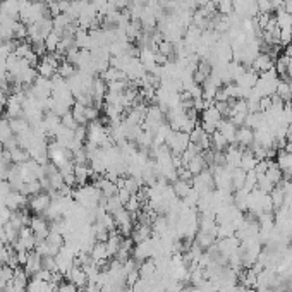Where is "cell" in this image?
<instances>
[{"instance_id":"6da1fadb","label":"cell","mask_w":292,"mask_h":292,"mask_svg":"<svg viewBox=\"0 0 292 292\" xmlns=\"http://www.w3.org/2000/svg\"><path fill=\"white\" fill-rule=\"evenodd\" d=\"M165 145L169 146V149L174 155H182L184 149L191 145L189 133H180V131L170 129L169 136H167V140H165Z\"/></svg>"},{"instance_id":"7a4b0ae2","label":"cell","mask_w":292,"mask_h":292,"mask_svg":"<svg viewBox=\"0 0 292 292\" xmlns=\"http://www.w3.org/2000/svg\"><path fill=\"white\" fill-rule=\"evenodd\" d=\"M222 119H224V116L218 112V109L213 103V105H210L208 109H204L203 112H201V127H203L208 134H211L217 131V127Z\"/></svg>"},{"instance_id":"3957f363","label":"cell","mask_w":292,"mask_h":292,"mask_svg":"<svg viewBox=\"0 0 292 292\" xmlns=\"http://www.w3.org/2000/svg\"><path fill=\"white\" fill-rule=\"evenodd\" d=\"M50 203H52L50 193H47V191H41V193H38V194H34V196L29 198V201H28V206H29V210L33 211V213L43 215L45 211L48 210Z\"/></svg>"},{"instance_id":"277c9868","label":"cell","mask_w":292,"mask_h":292,"mask_svg":"<svg viewBox=\"0 0 292 292\" xmlns=\"http://www.w3.org/2000/svg\"><path fill=\"white\" fill-rule=\"evenodd\" d=\"M54 258H55V263H57V272L62 273V275H65V273L76 265V256L72 255L71 251H67L65 248H62Z\"/></svg>"},{"instance_id":"5b68a950","label":"cell","mask_w":292,"mask_h":292,"mask_svg":"<svg viewBox=\"0 0 292 292\" xmlns=\"http://www.w3.org/2000/svg\"><path fill=\"white\" fill-rule=\"evenodd\" d=\"M189 141H191V145L196 146L200 151L210 149V146H211V143H210V134H208L206 131H204L203 127L200 126V124H198V126L189 133Z\"/></svg>"},{"instance_id":"8992f818","label":"cell","mask_w":292,"mask_h":292,"mask_svg":"<svg viewBox=\"0 0 292 292\" xmlns=\"http://www.w3.org/2000/svg\"><path fill=\"white\" fill-rule=\"evenodd\" d=\"M131 256H133L134 260H136L138 263H143L146 260H149L153 256V241L151 237L146 239V241H141V242H136L133 248V253H131Z\"/></svg>"},{"instance_id":"52a82bcc","label":"cell","mask_w":292,"mask_h":292,"mask_svg":"<svg viewBox=\"0 0 292 292\" xmlns=\"http://www.w3.org/2000/svg\"><path fill=\"white\" fill-rule=\"evenodd\" d=\"M29 227L33 229L34 235H36V241H43V239H47L48 234H50V225H48V220L43 215H34V217H31Z\"/></svg>"},{"instance_id":"ba28073f","label":"cell","mask_w":292,"mask_h":292,"mask_svg":"<svg viewBox=\"0 0 292 292\" xmlns=\"http://www.w3.org/2000/svg\"><path fill=\"white\" fill-rule=\"evenodd\" d=\"M65 279H67V282L74 284L78 289H83V291H85L86 287H88V284H89L88 275H86L85 270H83L81 266H78V265H74L67 273H65Z\"/></svg>"},{"instance_id":"9c48e42d","label":"cell","mask_w":292,"mask_h":292,"mask_svg":"<svg viewBox=\"0 0 292 292\" xmlns=\"http://www.w3.org/2000/svg\"><path fill=\"white\" fill-rule=\"evenodd\" d=\"M215 246H217L218 253H220L224 258L229 260V256H232L239 248H241V241H239L235 235H232V237H227V239H218Z\"/></svg>"},{"instance_id":"30bf717a","label":"cell","mask_w":292,"mask_h":292,"mask_svg":"<svg viewBox=\"0 0 292 292\" xmlns=\"http://www.w3.org/2000/svg\"><path fill=\"white\" fill-rule=\"evenodd\" d=\"M28 201H29V198L24 196L23 193H19V191H10L5 198V206L9 208L10 211H19V210H24Z\"/></svg>"},{"instance_id":"8fae6325","label":"cell","mask_w":292,"mask_h":292,"mask_svg":"<svg viewBox=\"0 0 292 292\" xmlns=\"http://www.w3.org/2000/svg\"><path fill=\"white\" fill-rule=\"evenodd\" d=\"M273 65H275V60H273V58L270 57L266 52H262V54L256 55V58L253 60L251 69L255 72H258V74H263V72H266V71H270V69H273Z\"/></svg>"},{"instance_id":"7c38bea8","label":"cell","mask_w":292,"mask_h":292,"mask_svg":"<svg viewBox=\"0 0 292 292\" xmlns=\"http://www.w3.org/2000/svg\"><path fill=\"white\" fill-rule=\"evenodd\" d=\"M258 78H260L258 72H255L251 67H248L234 83L237 86H241L242 89H253L256 86V83H258Z\"/></svg>"},{"instance_id":"4fadbf2b","label":"cell","mask_w":292,"mask_h":292,"mask_svg":"<svg viewBox=\"0 0 292 292\" xmlns=\"http://www.w3.org/2000/svg\"><path fill=\"white\" fill-rule=\"evenodd\" d=\"M253 143H255V131L249 129V127L242 126L237 129V133H235V141L234 145H237L239 148H249Z\"/></svg>"},{"instance_id":"5bb4252c","label":"cell","mask_w":292,"mask_h":292,"mask_svg":"<svg viewBox=\"0 0 292 292\" xmlns=\"http://www.w3.org/2000/svg\"><path fill=\"white\" fill-rule=\"evenodd\" d=\"M41 256L38 255L36 251H29L28 253V260H26V263L23 265V268H24V272L28 273V277H34L38 272L41 270Z\"/></svg>"},{"instance_id":"9a60e30c","label":"cell","mask_w":292,"mask_h":292,"mask_svg":"<svg viewBox=\"0 0 292 292\" xmlns=\"http://www.w3.org/2000/svg\"><path fill=\"white\" fill-rule=\"evenodd\" d=\"M237 129H239V127L235 126V124L232 122L231 119H222L220 124H218V127H217V131L225 138V140L229 141V145H234L235 133H237Z\"/></svg>"},{"instance_id":"2e32d148","label":"cell","mask_w":292,"mask_h":292,"mask_svg":"<svg viewBox=\"0 0 292 292\" xmlns=\"http://www.w3.org/2000/svg\"><path fill=\"white\" fill-rule=\"evenodd\" d=\"M89 256H91L93 262H95L96 265H98L100 268H102V266L107 263V260L110 258V256H109V251H107V244H105V242L96 241L95 246H93V249H91V253H89Z\"/></svg>"},{"instance_id":"e0dca14e","label":"cell","mask_w":292,"mask_h":292,"mask_svg":"<svg viewBox=\"0 0 292 292\" xmlns=\"http://www.w3.org/2000/svg\"><path fill=\"white\" fill-rule=\"evenodd\" d=\"M95 186L98 187L100 193H102L105 198H112V196H116V194L119 193V187H117V184L114 182V180L107 179L105 175H102L100 179H96Z\"/></svg>"},{"instance_id":"ac0fdd59","label":"cell","mask_w":292,"mask_h":292,"mask_svg":"<svg viewBox=\"0 0 292 292\" xmlns=\"http://www.w3.org/2000/svg\"><path fill=\"white\" fill-rule=\"evenodd\" d=\"M151 237V225H146V224H134L133 227V232H131V239H133V242L136 244V242H141V241H146V239Z\"/></svg>"},{"instance_id":"d6986e66","label":"cell","mask_w":292,"mask_h":292,"mask_svg":"<svg viewBox=\"0 0 292 292\" xmlns=\"http://www.w3.org/2000/svg\"><path fill=\"white\" fill-rule=\"evenodd\" d=\"M74 175H76V184L83 186V184H86L91 179L93 170L88 163H78V165H74Z\"/></svg>"},{"instance_id":"ffe728a7","label":"cell","mask_w":292,"mask_h":292,"mask_svg":"<svg viewBox=\"0 0 292 292\" xmlns=\"http://www.w3.org/2000/svg\"><path fill=\"white\" fill-rule=\"evenodd\" d=\"M186 167H187V170H189L193 175H198V174H201L204 169H206V160H204V156H203V151H200L198 155H194L193 158L189 160V162L186 163Z\"/></svg>"},{"instance_id":"44dd1931","label":"cell","mask_w":292,"mask_h":292,"mask_svg":"<svg viewBox=\"0 0 292 292\" xmlns=\"http://www.w3.org/2000/svg\"><path fill=\"white\" fill-rule=\"evenodd\" d=\"M260 160L255 156V153L251 151V148H244L242 149V155H241V163H239V167H241L242 170H246V172H249V170H255L256 163H258Z\"/></svg>"},{"instance_id":"7402d4cb","label":"cell","mask_w":292,"mask_h":292,"mask_svg":"<svg viewBox=\"0 0 292 292\" xmlns=\"http://www.w3.org/2000/svg\"><path fill=\"white\" fill-rule=\"evenodd\" d=\"M0 12L12 19L19 17V0H0Z\"/></svg>"},{"instance_id":"603a6c76","label":"cell","mask_w":292,"mask_h":292,"mask_svg":"<svg viewBox=\"0 0 292 292\" xmlns=\"http://www.w3.org/2000/svg\"><path fill=\"white\" fill-rule=\"evenodd\" d=\"M248 194L249 191H246L244 187L239 191H234V200H232V204H234L237 210H241L242 213L248 211Z\"/></svg>"},{"instance_id":"cb8c5ba5","label":"cell","mask_w":292,"mask_h":292,"mask_svg":"<svg viewBox=\"0 0 292 292\" xmlns=\"http://www.w3.org/2000/svg\"><path fill=\"white\" fill-rule=\"evenodd\" d=\"M196 242L194 244L196 246H200L203 251H206V249H210L211 246L217 242V237L215 235H211V234H206V232H201V231H198V234H196Z\"/></svg>"},{"instance_id":"d4e9b609","label":"cell","mask_w":292,"mask_h":292,"mask_svg":"<svg viewBox=\"0 0 292 292\" xmlns=\"http://www.w3.org/2000/svg\"><path fill=\"white\" fill-rule=\"evenodd\" d=\"M172 189H174V193H175V196L179 198V200H184V198H186L187 194L191 193V189H193V186H191L189 180L177 179L175 182L172 184Z\"/></svg>"},{"instance_id":"484cf974","label":"cell","mask_w":292,"mask_h":292,"mask_svg":"<svg viewBox=\"0 0 292 292\" xmlns=\"http://www.w3.org/2000/svg\"><path fill=\"white\" fill-rule=\"evenodd\" d=\"M265 175L268 177V179L272 180V182L275 184V186H279V184L284 180V172H282V169H280V167L277 165L275 162H272V160H270L268 170H266Z\"/></svg>"},{"instance_id":"4316f807","label":"cell","mask_w":292,"mask_h":292,"mask_svg":"<svg viewBox=\"0 0 292 292\" xmlns=\"http://www.w3.org/2000/svg\"><path fill=\"white\" fill-rule=\"evenodd\" d=\"M12 279H14V268L5 265H0V287L5 289V287L12 286Z\"/></svg>"},{"instance_id":"83f0119b","label":"cell","mask_w":292,"mask_h":292,"mask_svg":"<svg viewBox=\"0 0 292 292\" xmlns=\"http://www.w3.org/2000/svg\"><path fill=\"white\" fill-rule=\"evenodd\" d=\"M10 151V162L12 163H24V162H28V160H31V156H29V153H28V149L26 148H23V146H16L14 149H9Z\"/></svg>"},{"instance_id":"f1b7e54d","label":"cell","mask_w":292,"mask_h":292,"mask_svg":"<svg viewBox=\"0 0 292 292\" xmlns=\"http://www.w3.org/2000/svg\"><path fill=\"white\" fill-rule=\"evenodd\" d=\"M246 170H242L241 167H237V169L232 170L231 177H232V187H234V191H239L244 187V182H246Z\"/></svg>"},{"instance_id":"f546056e","label":"cell","mask_w":292,"mask_h":292,"mask_svg":"<svg viewBox=\"0 0 292 292\" xmlns=\"http://www.w3.org/2000/svg\"><path fill=\"white\" fill-rule=\"evenodd\" d=\"M270 198H272V203H273V208L275 210H279L280 206H284V201H286V191H284V187L280 186H275L272 189V193H270Z\"/></svg>"},{"instance_id":"4dcf8cb0","label":"cell","mask_w":292,"mask_h":292,"mask_svg":"<svg viewBox=\"0 0 292 292\" xmlns=\"http://www.w3.org/2000/svg\"><path fill=\"white\" fill-rule=\"evenodd\" d=\"M71 114H72V117H74L76 122H78L79 126H85V124L88 122V120H86V105H83V103L76 102L71 109Z\"/></svg>"},{"instance_id":"1f68e13d","label":"cell","mask_w":292,"mask_h":292,"mask_svg":"<svg viewBox=\"0 0 292 292\" xmlns=\"http://www.w3.org/2000/svg\"><path fill=\"white\" fill-rule=\"evenodd\" d=\"M9 122H10V129H12V133L16 134V136L31 127L29 122H28L24 117H14V119H9Z\"/></svg>"},{"instance_id":"d6a6232c","label":"cell","mask_w":292,"mask_h":292,"mask_svg":"<svg viewBox=\"0 0 292 292\" xmlns=\"http://www.w3.org/2000/svg\"><path fill=\"white\" fill-rule=\"evenodd\" d=\"M210 143H211V146H213L215 151H225L227 146H229V141L225 140L218 131H215V133L210 134Z\"/></svg>"},{"instance_id":"836d02e7","label":"cell","mask_w":292,"mask_h":292,"mask_svg":"<svg viewBox=\"0 0 292 292\" xmlns=\"http://www.w3.org/2000/svg\"><path fill=\"white\" fill-rule=\"evenodd\" d=\"M16 136V134L12 133V129H10V122H9V117L7 119H0V143H7L9 140H12V138Z\"/></svg>"},{"instance_id":"e575fe53","label":"cell","mask_w":292,"mask_h":292,"mask_svg":"<svg viewBox=\"0 0 292 292\" xmlns=\"http://www.w3.org/2000/svg\"><path fill=\"white\" fill-rule=\"evenodd\" d=\"M60 40H62V36L57 33V31H52V33L48 34L47 38H45V47H47V52H48V54H55V52H57Z\"/></svg>"},{"instance_id":"d590c367","label":"cell","mask_w":292,"mask_h":292,"mask_svg":"<svg viewBox=\"0 0 292 292\" xmlns=\"http://www.w3.org/2000/svg\"><path fill=\"white\" fill-rule=\"evenodd\" d=\"M275 95L279 96V98L284 100V103L291 102V88H289V81H286V79H280L279 85H277V91Z\"/></svg>"},{"instance_id":"8d00e7d4","label":"cell","mask_w":292,"mask_h":292,"mask_svg":"<svg viewBox=\"0 0 292 292\" xmlns=\"http://www.w3.org/2000/svg\"><path fill=\"white\" fill-rule=\"evenodd\" d=\"M76 65H72V64H69L67 60H62L60 62V65H58V69H57V74L60 76V78H64V79H69L71 76H74L76 74Z\"/></svg>"},{"instance_id":"74e56055","label":"cell","mask_w":292,"mask_h":292,"mask_svg":"<svg viewBox=\"0 0 292 292\" xmlns=\"http://www.w3.org/2000/svg\"><path fill=\"white\" fill-rule=\"evenodd\" d=\"M21 193H23L24 196H28V198L34 196V194H38V193H41L40 180H31V182H26L23 186V189H21Z\"/></svg>"},{"instance_id":"f35d334b","label":"cell","mask_w":292,"mask_h":292,"mask_svg":"<svg viewBox=\"0 0 292 292\" xmlns=\"http://www.w3.org/2000/svg\"><path fill=\"white\" fill-rule=\"evenodd\" d=\"M256 187H258L260 191H263V193L270 194L273 187H275V184H273L265 174H262V175H258V184H256Z\"/></svg>"},{"instance_id":"ab89813d","label":"cell","mask_w":292,"mask_h":292,"mask_svg":"<svg viewBox=\"0 0 292 292\" xmlns=\"http://www.w3.org/2000/svg\"><path fill=\"white\" fill-rule=\"evenodd\" d=\"M156 52L165 55L167 58H170L174 55V43H170V41H167V40H162L158 43V47H156Z\"/></svg>"},{"instance_id":"60d3db41","label":"cell","mask_w":292,"mask_h":292,"mask_svg":"<svg viewBox=\"0 0 292 292\" xmlns=\"http://www.w3.org/2000/svg\"><path fill=\"white\" fill-rule=\"evenodd\" d=\"M217 12L222 16H229V14L234 12V7H232V0H220L217 3Z\"/></svg>"},{"instance_id":"b9f144b4","label":"cell","mask_w":292,"mask_h":292,"mask_svg":"<svg viewBox=\"0 0 292 292\" xmlns=\"http://www.w3.org/2000/svg\"><path fill=\"white\" fill-rule=\"evenodd\" d=\"M14 38L17 41H23L24 38H28V26L24 23H16L14 26Z\"/></svg>"},{"instance_id":"7bdbcfd3","label":"cell","mask_w":292,"mask_h":292,"mask_svg":"<svg viewBox=\"0 0 292 292\" xmlns=\"http://www.w3.org/2000/svg\"><path fill=\"white\" fill-rule=\"evenodd\" d=\"M256 184H258V175H256L255 170H249V172L246 174L244 189H246V191H253V189L256 187Z\"/></svg>"},{"instance_id":"ee69618b","label":"cell","mask_w":292,"mask_h":292,"mask_svg":"<svg viewBox=\"0 0 292 292\" xmlns=\"http://www.w3.org/2000/svg\"><path fill=\"white\" fill-rule=\"evenodd\" d=\"M256 5H258L260 14H272L275 10L270 0H256Z\"/></svg>"},{"instance_id":"f6af8a7d","label":"cell","mask_w":292,"mask_h":292,"mask_svg":"<svg viewBox=\"0 0 292 292\" xmlns=\"http://www.w3.org/2000/svg\"><path fill=\"white\" fill-rule=\"evenodd\" d=\"M60 120H62V126L69 127V129H72V131H76V129H78V126H79V124L76 122L74 117H72V114H71V112L65 114L64 117H60Z\"/></svg>"},{"instance_id":"bcb514c9","label":"cell","mask_w":292,"mask_h":292,"mask_svg":"<svg viewBox=\"0 0 292 292\" xmlns=\"http://www.w3.org/2000/svg\"><path fill=\"white\" fill-rule=\"evenodd\" d=\"M98 117H100V109H98V107H95V105L86 107V120H88V122L98 120Z\"/></svg>"},{"instance_id":"7dc6e473","label":"cell","mask_w":292,"mask_h":292,"mask_svg":"<svg viewBox=\"0 0 292 292\" xmlns=\"http://www.w3.org/2000/svg\"><path fill=\"white\" fill-rule=\"evenodd\" d=\"M10 213H12V211L7 206H0V225H5L7 222L10 220Z\"/></svg>"},{"instance_id":"c3c4849f","label":"cell","mask_w":292,"mask_h":292,"mask_svg":"<svg viewBox=\"0 0 292 292\" xmlns=\"http://www.w3.org/2000/svg\"><path fill=\"white\" fill-rule=\"evenodd\" d=\"M57 292H79L78 287L71 282H64V284H58Z\"/></svg>"},{"instance_id":"681fc988","label":"cell","mask_w":292,"mask_h":292,"mask_svg":"<svg viewBox=\"0 0 292 292\" xmlns=\"http://www.w3.org/2000/svg\"><path fill=\"white\" fill-rule=\"evenodd\" d=\"M272 107V96H263L260 98V112H266Z\"/></svg>"},{"instance_id":"f907efd6","label":"cell","mask_w":292,"mask_h":292,"mask_svg":"<svg viewBox=\"0 0 292 292\" xmlns=\"http://www.w3.org/2000/svg\"><path fill=\"white\" fill-rule=\"evenodd\" d=\"M286 140L287 141H292V124L289 127H287V134H286Z\"/></svg>"},{"instance_id":"816d5d0a","label":"cell","mask_w":292,"mask_h":292,"mask_svg":"<svg viewBox=\"0 0 292 292\" xmlns=\"http://www.w3.org/2000/svg\"><path fill=\"white\" fill-rule=\"evenodd\" d=\"M3 153H5V148H3V145L0 143V163L3 162Z\"/></svg>"},{"instance_id":"f5cc1de1","label":"cell","mask_w":292,"mask_h":292,"mask_svg":"<svg viewBox=\"0 0 292 292\" xmlns=\"http://www.w3.org/2000/svg\"><path fill=\"white\" fill-rule=\"evenodd\" d=\"M289 88H291V102H292V79L289 81Z\"/></svg>"},{"instance_id":"db71d44e","label":"cell","mask_w":292,"mask_h":292,"mask_svg":"<svg viewBox=\"0 0 292 292\" xmlns=\"http://www.w3.org/2000/svg\"><path fill=\"white\" fill-rule=\"evenodd\" d=\"M291 34H292V26H291Z\"/></svg>"}]
</instances>
